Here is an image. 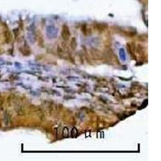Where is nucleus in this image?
Instances as JSON below:
<instances>
[{"label": "nucleus", "instance_id": "nucleus-1", "mask_svg": "<svg viewBox=\"0 0 161 161\" xmlns=\"http://www.w3.org/2000/svg\"><path fill=\"white\" fill-rule=\"evenodd\" d=\"M46 34L49 39H54L57 36V29L55 26L49 25L46 28Z\"/></svg>", "mask_w": 161, "mask_h": 161}, {"label": "nucleus", "instance_id": "nucleus-2", "mask_svg": "<svg viewBox=\"0 0 161 161\" xmlns=\"http://www.w3.org/2000/svg\"><path fill=\"white\" fill-rule=\"evenodd\" d=\"M61 36H62V38L65 40L69 39V38H70V31H69V28L67 25H63Z\"/></svg>", "mask_w": 161, "mask_h": 161}, {"label": "nucleus", "instance_id": "nucleus-3", "mask_svg": "<svg viewBox=\"0 0 161 161\" xmlns=\"http://www.w3.org/2000/svg\"><path fill=\"white\" fill-rule=\"evenodd\" d=\"M3 122H4V124L6 126H9L10 124H11V116L10 115L7 113V112H6L5 113V115H4V117H3Z\"/></svg>", "mask_w": 161, "mask_h": 161}, {"label": "nucleus", "instance_id": "nucleus-4", "mask_svg": "<svg viewBox=\"0 0 161 161\" xmlns=\"http://www.w3.org/2000/svg\"><path fill=\"white\" fill-rule=\"evenodd\" d=\"M4 38H5V41L6 44H9L11 42V32L8 31V30H6L5 32H4Z\"/></svg>", "mask_w": 161, "mask_h": 161}, {"label": "nucleus", "instance_id": "nucleus-5", "mask_svg": "<svg viewBox=\"0 0 161 161\" xmlns=\"http://www.w3.org/2000/svg\"><path fill=\"white\" fill-rule=\"evenodd\" d=\"M119 57L122 61H125L126 60V53H125V50L123 49H121L119 50Z\"/></svg>", "mask_w": 161, "mask_h": 161}, {"label": "nucleus", "instance_id": "nucleus-6", "mask_svg": "<svg viewBox=\"0 0 161 161\" xmlns=\"http://www.w3.org/2000/svg\"><path fill=\"white\" fill-rule=\"evenodd\" d=\"M77 42H76V39L75 38H72L71 39V42H70V46H71V49L73 50H75L76 48H77Z\"/></svg>", "mask_w": 161, "mask_h": 161}, {"label": "nucleus", "instance_id": "nucleus-7", "mask_svg": "<svg viewBox=\"0 0 161 161\" xmlns=\"http://www.w3.org/2000/svg\"><path fill=\"white\" fill-rule=\"evenodd\" d=\"M16 112L18 113V115H23L24 114V108L23 106H18V108H16Z\"/></svg>", "mask_w": 161, "mask_h": 161}, {"label": "nucleus", "instance_id": "nucleus-8", "mask_svg": "<svg viewBox=\"0 0 161 161\" xmlns=\"http://www.w3.org/2000/svg\"><path fill=\"white\" fill-rule=\"evenodd\" d=\"M95 28L98 30H104L105 28H106V24H103V23H95Z\"/></svg>", "mask_w": 161, "mask_h": 161}, {"label": "nucleus", "instance_id": "nucleus-9", "mask_svg": "<svg viewBox=\"0 0 161 161\" xmlns=\"http://www.w3.org/2000/svg\"><path fill=\"white\" fill-rule=\"evenodd\" d=\"M77 135V130L74 127V128H73V130L71 131V136L72 137H76Z\"/></svg>", "mask_w": 161, "mask_h": 161}, {"label": "nucleus", "instance_id": "nucleus-10", "mask_svg": "<svg viewBox=\"0 0 161 161\" xmlns=\"http://www.w3.org/2000/svg\"><path fill=\"white\" fill-rule=\"evenodd\" d=\"M87 25L86 24H84V25H82V32L84 33L85 35H87Z\"/></svg>", "mask_w": 161, "mask_h": 161}, {"label": "nucleus", "instance_id": "nucleus-11", "mask_svg": "<svg viewBox=\"0 0 161 161\" xmlns=\"http://www.w3.org/2000/svg\"><path fill=\"white\" fill-rule=\"evenodd\" d=\"M63 135L65 137H67L69 135V132H68V128L67 127H65V128L64 129V131H63Z\"/></svg>", "mask_w": 161, "mask_h": 161}, {"label": "nucleus", "instance_id": "nucleus-12", "mask_svg": "<svg viewBox=\"0 0 161 161\" xmlns=\"http://www.w3.org/2000/svg\"><path fill=\"white\" fill-rule=\"evenodd\" d=\"M68 79L69 80H77L78 77H68Z\"/></svg>", "mask_w": 161, "mask_h": 161}, {"label": "nucleus", "instance_id": "nucleus-13", "mask_svg": "<svg viewBox=\"0 0 161 161\" xmlns=\"http://www.w3.org/2000/svg\"><path fill=\"white\" fill-rule=\"evenodd\" d=\"M65 99H74L75 98V97H72V96H65V97H64Z\"/></svg>", "mask_w": 161, "mask_h": 161}]
</instances>
